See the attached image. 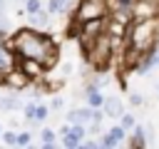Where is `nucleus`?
<instances>
[{
    "mask_svg": "<svg viewBox=\"0 0 159 149\" xmlns=\"http://www.w3.org/2000/svg\"><path fill=\"white\" fill-rule=\"evenodd\" d=\"M92 117H94V107H77V109H70L67 114H65V122H70V124H89L92 122Z\"/></svg>",
    "mask_w": 159,
    "mask_h": 149,
    "instance_id": "0eeeda50",
    "label": "nucleus"
},
{
    "mask_svg": "<svg viewBox=\"0 0 159 149\" xmlns=\"http://www.w3.org/2000/svg\"><path fill=\"white\" fill-rule=\"evenodd\" d=\"M35 109H37V104H35V102H27V104L22 107V117H25V122H27V124L32 122V117H35Z\"/></svg>",
    "mask_w": 159,
    "mask_h": 149,
    "instance_id": "6ab92c4d",
    "label": "nucleus"
},
{
    "mask_svg": "<svg viewBox=\"0 0 159 149\" xmlns=\"http://www.w3.org/2000/svg\"><path fill=\"white\" fill-rule=\"evenodd\" d=\"M157 52H159V42H157Z\"/></svg>",
    "mask_w": 159,
    "mask_h": 149,
    "instance_id": "a878e982",
    "label": "nucleus"
},
{
    "mask_svg": "<svg viewBox=\"0 0 159 149\" xmlns=\"http://www.w3.org/2000/svg\"><path fill=\"white\" fill-rule=\"evenodd\" d=\"M0 134H2V127H0Z\"/></svg>",
    "mask_w": 159,
    "mask_h": 149,
    "instance_id": "bb28decb",
    "label": "nucleus"
},
{
    "mask_svg": "<svg viewBox=\"0 0 159 149\" xmlns=\"http://www.w3.org/2000/svg\"><path fill=\"white\" fill-rule=\"evenodd\" d=\"M84 99H87L89 107H102L104 99H107V94H102V87H99V84L89 82V84L84 87Z\"/></svg>",
    "mask_w": 159,
    "mask_h": 149,
    "instance_id": "1a4fd4ad",
    "label": "nucleus"
},
{
    "mask_svg": "<svg viewBox=\"0 0 159 149\" xmlns=\"http://www.w3.org/2000/svg\"><path fill=\"white\" fill-rule=\"evenodd\" d=\"M102 109H104L107 117H122V114H124V102H122L117 94H109V97L104 99Z\"/></svg>",
    "mask_w": 159,
    "mask_h": 149,
    "instance_id": "9d476101",
    "label": "nucleus"
},
{
    "mask_svg": "<svg viewBox=\"0 0 159 149\" xmlns=\"http://www.w3.org/2000/svg\"><path fill=\"white\" fill-rule=\"evenodd\" d=\"M37 10H42V2H40V0H25V12H27V15H32V12H37Z\"/></svg>",
    "mask_w": 159,
    "mask_h": 149,
    "instance_id": "aec40b11",
    "label": "nucleus"
},
{
    "mask_svg": "<svg viewBox=\"0 0 159 149\" xmlns=\"http://www.w3.org/2000/svg\"><path fill=\"white\" fill-rule=\"evenodd\" d=\"M60 72H62L60 77H67V74L72 72V65H70V62H62V65H60Z\"/></svg>",
    "mask_w": 159,
    "mask_h": 149,
    "instance_id": "4be33fe9",
    "label": "nucleus"
},
{
    "mask_svg": "<svg viewBox=\"0 0 159 149\" xmlns=\"http://www.w3.org/2000/svg\"><path fill=\"white\" fill-rule=\"evenodd\" d=\"M157 94H159V82H157Z\"/></svg>",
    "mask_w": 159,
    "mask_h": 149,
    "instance_id": "393cba45",
    "label": "nucleus"
},
{
    "mask_svg": "<svg viewBox=\"0 0 159 149\" xmlns=\"http://www.w3.org/2000/svg\"><path fill=\"white\" fill-rule=\"evenodd\" d=\"M119 124H122L127 132H134V127H137V119H134V114H127V112H124V114L119 117Z\"/></svg>",
    "mask_w": 159,
    "mask_h": 149,
    "instance_id": "dca6fc26",
    "label": "nucleus"
},
{
    "mask_svg": "<svg viewBox=\"0 0 159 149\" xmlns=\"http://www.w3.org/2000/svg\"><path fill=\"white\" fill-rule=\"evenodd\" d=\"M15 65H17L32 82L42 79V77L47 74V67H45L42 62H37V60H30V57H15Z\"/></svg>",
    "mask_w": 159,
    "mask_h": 149,
    "instance_id": "423d86ee",
    "label": "nucleus"
},
{
    "mask_svg": "<svg viewBox=\"0 0 159 149\" xmlns=\"http://www.w3.org/2000/svg\"><path fill=\"white\" fill-rule=\"evenodd\" d=\"M62 107H65L62 97H55V99H52V104H50V109H62Z\"/></svg>",
    "mask_w": 159,
    "mask_h": 149,
    "instance_id": "5701e85b",
    "label": "nucleus"
},
{
    "mask_svg": "<svg viewBox=\"0 0 159 149\" xmlns=\"http://www.w3.org/2000/svg\"><path fill=\"white\" fill-rule=\"evenodd\" d=\"M0 12H5V0H0Z\"/></svg>",
    "mask_w": 159,
    "mask_h": 149,
    "instance_id": "b1692460",
    "label": "nucleus"
},
{
    "mask_svg": "<svg viewBox=\"0 0 159 149\" xmlns=\"http://www.w3.org/2000/svg\"><path fill=\"white\" fill-rule=\"evenodd\" d=\"M40 144H42L45 149L57 147V132H55V129H50V127H45V129L40 132Z\"/></svg>",
    "mask_w": 159,
    "mask_h": 149,
    "instance_id": "ddd939ff",
    "label": "nucleus"
},
{
    "mask_svg": "<svg viewBox=\"0 0 159 149\" xmlns=\"http://www.w3.org/2000/svg\"><path fill=\"white\" fill-rule=\"evenodd\" d=\"M52 15H65L67 10H70V0H47V5H45Z\"/></svg>",
    "mask_w": 159,
    "mask_h": 149,
    "instance_id": "4468645a",
    "label": "nucleus"
},
{
    "mask_svg": "<svg viewBox=\"0 0 159 149\" xmlns=\"http://www.w3.org/2000/svg\"><path fill=\"white\" fill-rule=\"evenodd\" d=\"M47 117H50V107H45V104H37V109H35V117H32L30 127H32V124H42Z\"/></svg>",
    "mask_w": 159,
    "mask_h": 149,
    "instance_id": "2eb2a0df",
    "label": "nucleus"
},
{
    "mask_svg": "<svg viewBox=\"0 0 159 149\" xmlns=\"http://www.w3.org/2000/svg\"><path fill=\"white\" fill-rule=\"evenodd\" d=\"M27 22H30L32 27H37V30H50V27H52V12H50L47 7H42V10H37V12L27 15Z\"/></svg>",
    "mask_w": 159,
    "mask_h": 149,
    "instance_id": "6e6552de",
    "label": "nucleus"
},
{
    "mask_svg": "<svg viewBox=\"0 0 159 149\" xmlns=\"http://www.w3.org/2000/svg\"><path fill=\"white\" fill-rule=\"evenodd\" d=\"M15 65V52L7 47V40H0V70H10Z\"/></svg>",
    "mask_w": 159,
    "mask_h": 149,
    "instance_id": "f8f14e48",
    "label": "nucleus"
},
{
    "mask_svg": "<svg viewBox=\"0 0 159 149\" xmlns=\"http://www.w3.org/2000/svg\"><path fill=\"white\" fill-rule=\"evenodd\" d=\"M22 99L17 94H0V112H15V109H22Z\"/></svg>",
    "mask_w": 159,
    "mask_h": 149,
    "instance_id": "9b49d317",
    "label": "nucleus"
},
{
    "mask_svg": "<svg viewBox=\"0 0 159 149\" xmlns=\"http://www.w3.org/2000/svg\"><path fill=\"white\" fill-rule=\"evenodd\" d=\"M32 84V79L17 67V65H12L7 72H5V87H10L12 92H22V89H27Z\"/></svg>",
    "mask_w": 159,
    "mask_h": 149,
    "instance_id": "20e7f679",
    "label": "nucleus"
},
{
    "mask_svg": "<svg viewBox=\"0 0 159 149\" xmlns=\"http://www.w3.org/2000/svg\"><path fill=\"white\" fill-rule=\"evenodd\" d=\"M87 137H89L87 124H70V132H67L65 137H60V147H65V149H75V147H80Z\"/></svg>",
    "mask_w": 159,
    "mask_h": 149,
    "instance_id": "39448f33",
    "label": "nucleus"
},
{
    "mask_svg": "<svg viewBox=\"0 0 159 149\" xmlns=\"http://www.w3.org/2000/svg\"><path fill=\"white\" fill-rule=\"evenodd\" d=\"M30 144H32V132H27V129L17 132V144L15 147H30Z\"/></svg>",
    "mask_w": 159,
    "mask_h": 149,
    "instance_id": "a211bd4d",
    "label": "nucleus"
},
{
    "mask_svg": "<svg viewBox=\"0 0 159 149\" xmlns=\"http://www.w3.org/2000/svg\"><path fill=\"white\" fill-rule=\"evenodd\" d=\"M127 137H129V132H127L122 124H114V127H109L107 132H102L99 147H104V149H109V147H122V144H127Z\"/></svg>",
    "mask_w": 159,
    "mask_h": 149,
    "instance_id": "7ed1b4c3",
    "label": "nucleus"
},
{
    "mask_svg": "<svg viewBox=\"0 0 159 149\" xmlns=\"http://www.w3.org/2000/svg\"><path fill=\"white\" fill-rule=\"evenodd\" d=\"M109 15V0H80L75 10V22H87L94 17H107Z\"/></svg>",
    "mask_w": 159,
    "mask_h": 149,
    "instance_id": "f03ea898",
    "label": "nucleus"
},
{
    "mask_svg": "<svg viewBox=\"0 0 159 149\" xmlns=\"http://www.w3.org/2000/svg\"><path fill=\"white\" fill-rule=\"evenodd\" d=\"M129 102H132L134 107H142V104H144V97H142V92H132V94H129Z\"/></svg>",
    "mask_w": 159,
    "mask_h": 149,
    "instance_id": "412c9836",
    "label": "nucleus"
},
{
    "mask_svg": "<svg viewBox=\"0 0 159 149\" xmlns=\"http://www.w3.org/2000/svg\"><path fill=\"white\" fill-rule=\"evenodd\" d=\"M0 142H2L5 147H15V144H17V132H10V129L2 132V134H0Z\"/></svg>",
    "mask_w": 159,
    "mask_h": 149,
    "instance_id": "f3484780",
    "label": "nucleus"
},
{
    "mask_svg": "<svg viewBox=\"0 0 159 149\" xmlns=\"http://www.w3.org/2000/svg\"><path fill=\"white\" fill-rule=\"evenodd\" d=\"M7 47L15 52V57L37 60L47 70L60 65V47H57V42L50 35H45V30H37L32 25L30 27H20L17 32H12L7 37Z\"/></svg>",
    "mask_w": 159,
    "mask_h": 149,
    "instance_id": "f257e3e1",
    "label": "nucleus"
}]
</instances>
